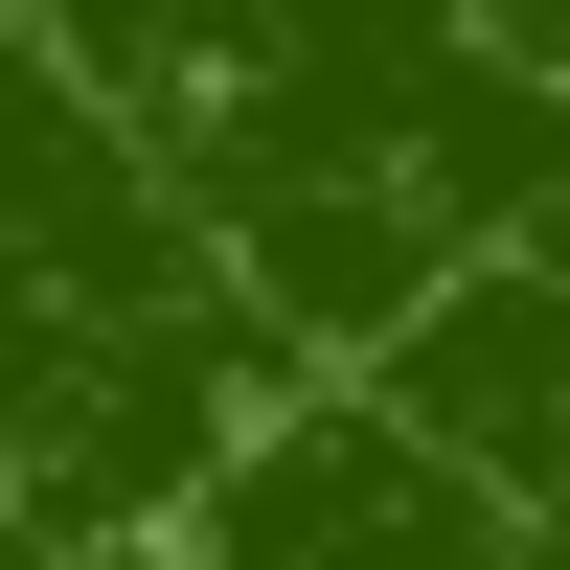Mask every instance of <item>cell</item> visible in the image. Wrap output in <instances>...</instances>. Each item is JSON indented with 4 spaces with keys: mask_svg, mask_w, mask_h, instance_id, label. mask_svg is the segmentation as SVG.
<instances>
[{
    "mask_svg": "<svg viewBox=\"0 0 570 570\" xmlns=\"http://www.w3.org/2000/svg\"><path fill=\"white\" fill-rule=\"evenodd\" d=\"M274 389H320L274 274L0 0V525L23 548H160Z\"/></svg>",
    "mask_w": 570,
    "mask_h": 570,
    "instance_id": "6da1fadb",
    "label": "cell"
},
{
    "mask_svg": "<svg viewBox=\"0 0 570 570\" xmlns=\"http://www.w3.org/2000/svg\"><path fill=\"white\" fill-rule=\"evenodd\" d=\"M137 570H570V548L389 389V365H320V389H274L252 434L206 456V502Z\"/></svg>",
    "mask_w": 570,
    "mask_h": 570,
    "instance_id": "7a4b0ae2",
    "label": "cell"
}]
</instances>
